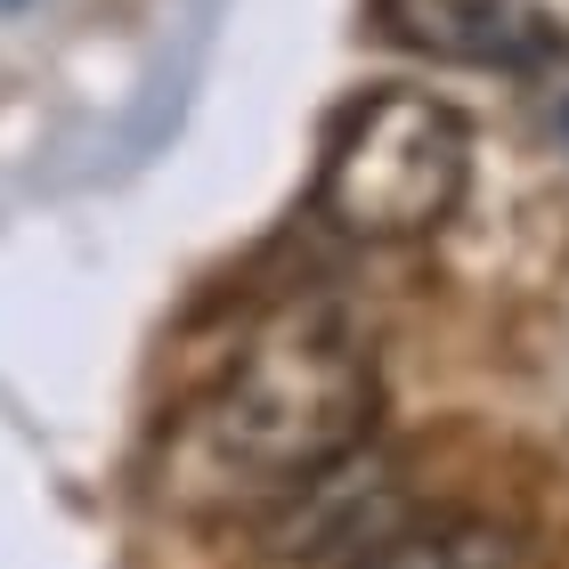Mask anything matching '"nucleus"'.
<instances>
[{"instance_id":"nucleus-2","label":"nucleus","mask_w":569,"mask_h":569,"mask_svg":"<svg viewBox=\"0 0 569 569\" xmlns=\"http://www.w3.org/2000/svg\"><path fill=\"white\" fill-rule=\"evenodd\" d=\"M472 188V122L431 90H367L333 114L318 154V212L358 244H416Z\"/></svg>"},{"instance_id":"nucleus-1","label":"nucleus","mask_w":569,"mask_h":569,"mask_svg":"<svg viewBox=\"0 0 569 569\" xmlns=\"http://www.w3.org/2000/svg\"><path fill=\"white\" fill-rule=\"evenodd\" d=\"M382 375L367 350V326L342 301H293L244 342L196 423V448L220 480L293 497L301 480L350 463L375 439Z\"/></svg>"},{"instance_id":"nucleus-4","label":"nucleus","mask_w":569,"mask_h":569,"mask_svg":"<svg viewBox=\"0 0 569 569\" xmlns=\"http://www.w3.org/2000/svg\"><path fill=\"white\" fill-rule=\"evenodd\" d=\"M350 569H521V529L488 512H399Z\"/></svg>"},{"instance_id":"nucleus-5","label":"nucleus","mask_w":569,"mask_h":569,"mask_svg":"<svg viewBox=\"0 0 569 569\" xmlns=\"http://www.w3.org/2000/svg\"><path fill=\"white\" fill-rule=\"evenodd\" d=\"M9 9H17V0H9Z\"/></svg>"},{"instance_id":"nucleus-3","label":"nucleus","mask_w":569,"mask_h":569,"mask_svg":"<svg viewBox=\"0 0 569 569\" xmlns=\"http://www.w3.org/2000/svg\"><path fill=\"white\" fill-rule=\"evenodd\" d=\"M382 24L439 66L569 73V0H382Z\"/></svg>"}]
</instances>
